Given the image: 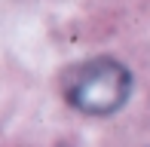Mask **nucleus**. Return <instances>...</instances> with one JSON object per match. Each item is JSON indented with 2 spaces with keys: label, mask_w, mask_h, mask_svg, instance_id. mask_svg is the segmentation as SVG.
Listing matches in <instances>:
<instances>
[{
  "label": "nucleus",
  "mask_w": 150,
  "mask_h": 147,
  "mask_svg": "<svg viewBox=\"0 0 150 147\" xmlns=\"http://www.w3.org/2000/svg\"><path fill=\"white\" fill-rule=\"evenodd\" d=\"M132 92V74L117 58H89L64 74V98L86 117L120 110Z\"/></svg>",
  "instance_id": "1"
}]
</instances>
